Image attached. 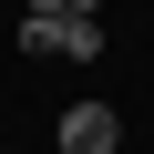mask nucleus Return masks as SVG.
<instances>
[{"instance_id": "nucleus-1", "label": "nucleus", "mask_w": 154, "mask_h": 154, "mask_svg": "<svg viewBox=\"0 0 154 154\" xmlns=\"http://www.w3.org/2000/svg\"><path fill=\"white\" fill-rule=\"evenodd\" d=\"M113 144H123L113 103H72V113H62V154H113Z\"/></svg>"}, {"instance_id": "nucleus-2", "label": "nucleus", "mask_w": 154, "mask_h": 154, "mask_svg": "<svg viewBox=\"0 0 154 154\" xmlns=\"http://www.w3.org/2000/svg\"><path fill=\"white\" fill-rule=\"evenodd\" d=\"M62 51H72V62H103V11H93V0L62 11Z\"/></svg>"}, {"instance_id": "nucleus-3", "label": "nucleus", "mask_w": 154, "mask_h": 154, "mask_svg": "<svg viewBox=\"0 0 154 154\" xmlns=\"http://www.w3.org/2000/svg\"><path fill=\"white\" fill-rule=\"evenodd\" d=\"M21 51L51 62V51H62V11H21Z\"/></svg>"}, {"instance_id": "nucleus-4", "label": "nucleus", "mask_w": 154, "mask_h": 154, "mask_svg": "<svg viewBox=\"0 0 154 154\" xmlns=\"http://www.w3.org/2000/svg\"><path fill=\"white\" fill-rule=\"evenodd\" d=\"M31 11H72V0H31Z\"/></svg>"}]
</instances>
